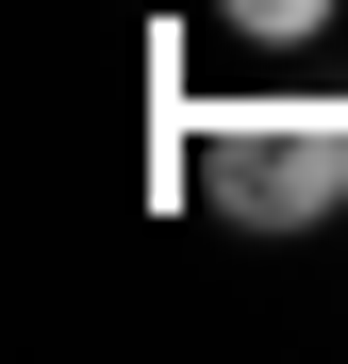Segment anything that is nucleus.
I'll list each match as a JSON object with an SVG mask.
<instances>
[{
    "mask_svg": "<svg viewBox=\"0 0 348 364\" xmlns=\"http://www.w3.org/2000/svg\"><path fill=\"white\" fill-rule=\"evenodd\" d=\"M183 199L232 232H332L348 215V100H232L183 116Z\"/></svg>",
    "mask_w": 348,
    "mask_h": 364,
    "instance_id": "nucleus-1",
    "label": "nucleus"
},
{
    "mask_svg": "<svg viewBox=\"0 0 348 364\" xmlns=\"http://www.w3.org/2000/svg\"><path fill=\"white\" fill-rule=\"evenodd\" d=\"M332 232H348V215H332Z\"/></svg>",
    "mask_w": 348,
    "mask_h": 364,
    "instance_id": "nucleus-3",
    "label": "nucleus"
},
{
    "mask_svg": "<svg viewBox=\"0 0 348 364\" xmlns=\"http://www.w3.org/2000/svg\"><path fill=\"white\" fill-rule=\"evenodd\" d=\"M199 17H232L249 50H299V33H332V0H199Z\"/></svg>",
    "mask_w": 348,
    "mask_h": 364,
    "instance_id": "nucleus-2",
    "label": "nucleus"
}]
</instances>
